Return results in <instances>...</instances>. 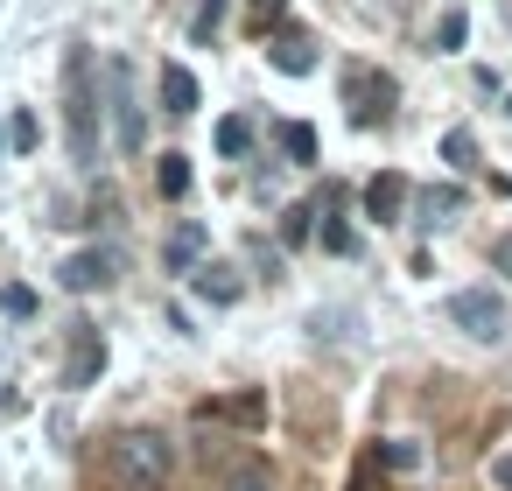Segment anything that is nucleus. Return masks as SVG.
Listing matches in <instances>:
<instances>
[{
	"label": "nucleus",
	"instance_id": "nucleus-1",
	"mask_svg": "<svg viewBox=\"0 0 512 491\" xmlns=\"http://www.w3.org/2000/svg\"><path fill=\"white\" fill-rule=\"evenodd\" d=\"M106 463H113V477H120L127 491H162L169 470H176V449H169L162 428H120V435L106 442Z\"/></svg>",
	"mask_w": 512,
	"mask_h": 491
},
{
	"label": "nucleus",
	"instance_id": "nucleus-2",
	"mask_svg": "<svg viewBox=\"0 0 512 491\" xmlns=\"http://www.w3.org/2000/svg\"><path fill=\"white\" fill-rule=\"evenodd\" d=\"M64 134H71V162L92 169V162H99V99H92V64H85V50L64 57Z\"/></svg>",
	"mask_w": 512,
	"mask_h": 491
},
{
	"label": "nucleus",
	"instance_id": "nucleus-3",
	"mask_svg": "<svg viewBox=\"0 0 512 491\" xmlns=\"http://www.w3.org/2000/svg\"><path fill=\"white\" fill-rule=\"evenodd\" d=\"M106 113H113V141L120 155H141L148 148V120H141V85H134V64L127 57H106Z\"/></svg>",
	"mask_w": 512,
	"mask_h": 491
},
{
	"label": "nucleus",
	"instance_id": "nucleus-4",
	"mask_svg": "<svg viewBox=\"0 0 512 491\" xmlns=\"http://www.w3.org/2000/svg\"><path fill=\"white\" fill-rule=\"evenodd\" d=\"M449 323L463 330V337H477V344H498L505 337V302L491 295V288H463V295H449Z\"/></svg>",
	"mask_w": 512,
	"mask_h": 491
},
{
	"label": "nucleus",
	"instance_id": "nucleus-5",
	"mask_svg": "<svg viewBox=\"0 0 512 491\" xmlns=\"http://www.w3.org/2000/svg\"><path fill=\"white\" fill-rule=\"evenodd\" d=\"M344 99H351V120H358V127H372V120H386L393 78H379V71H351V78H344Z\"/></svg>",
	"mask_w": 512,
	"mask_h": 491
},
{
	"label": "nucleus",
	"instance_id": "nucleus-6",
	"mask_svg": "<svg viewBox=\"0 0 512 491\" xmlns=\"http://www.w3.org/2000/svg\"><path fill=\"white\" fill-rule=\"evenodd\" d=\"M57 281H64L71 295H92V288L113 281V253H71V260L57 267Z\"/></svg>",
	"mask_w": 512,
	"mask_h": 491
},
{
	"label": "nucleus",
	"instance_id": "nucleus-7",
	"mask_svg": "<svg viewBox=\"0 0 512 491\" xmlns=\"http://www.w3.org/2000/svg\"><path fill=\"white\" fill-rule=\"evenodd\" d=\"M204 246H211V232H204V225H176V232H169V246H162L169 274H197V267H204Z\"/></svg>",
	"mask_w": 512,
	"mask_h": 491
},
{
	"label": "nucleus",
	"instance_id": "nucleus-8",
	"mask_svg": "<svg viewBox=\"0 0 512 491\" xmlns=\"http://www.w3.org/2000/svg\"><path fill=\"white\" fill-rule=\"evenodd\" d=\"M162 113H197V78L183 71V64H162Z\"/></svg>",
	"mask_w": 512,
	"mask_h": 491
},
{
	"label": "nucleus",
	"instance_id": "nucleus-9",
	"mask_svg": "<svg viewBox=\"0 0 512 491\" xmlns=\"http://www.w3.org/2000/svg\"><path fill=\"white\" fill-rule=\"evenodd\" d=\"M400 204H407V183H400V176H372V183H365V211H372L379 225H393Z\"/></svg>",
	"mask_w": 512,
	"mask_h": 491
},
{
	"label": "nucleus",
	"instance_id": "nucleus-10",
	"mask_svg": "<svg viewBox=\"0 0 512 491\" xmlns=\"http://www.w3.org/2000/svg\"><path fill=\"white\" fill-rule=\"evenodd\" d=\"M92 372H106V344H99V330H85V323H78V351H71V372H64V386H85Z\"/></svg>",
	"mask_w": 512,
	"mask_h": 491
},
{
	"label": "nucleus",
	"instance_id": "nucleus-11",
	"mask_svg": "<svg viewBox=\"0 0 512 491\" xmlns=\"http://www.w3.org/2000/svg\"><path fill=\"white\" fill-rule=\"evenodd\" d=\"M456 211H463V190L456 183H428L421 190V225H449Z\"/></svg>",
	"mask_w": 512,
	"mask_h": 491
},
{
	"label": "nucleus",
	"instance_id": "nucleus-12",
	"mask_svg": "<svg viewBox=\"0 0 512 491\" xmlns=\"http://www.w3.org/2000/svg\"><path fill=\"white\" fill-rule=\"evenodd\" d=\"M190 281H197V295H204V302H239V281H232V267H211V260H204Z\"/></svg>",
	"mask_w": 512,
	"mask_h": 491
},
{
	"label": "nucleus",
	"instance_id": "nucleus-13",
	"mask_svg": "<svg viewBox=\"0 0 512 491\" xmlns=\"http://www.w3.org/2000/svg\"><path fill=\"white\" fill-rule=\"evenodd\" d=\"M274 64H281L288 78H309V71H316V57H309L302 36H281V43H274Z\"/></svg>",
	"mask_w": 512,
	"mask_h": 491
},
{
	"label": "nucleus",
	"instance_id": "nucleus-14",
	"mask_svg": "<svg viewBox=\"0 0 512 491\" xmlns=\"http://www.w3.org/2000/svg\"><path fill=\"white\" fill-rule=\"evenodd\" d=\"M246 148H253V127H246L239 113H232V120H218V155H232V162H239Z\"/></svg>",
	"mask_w": 512,
	"mask_h": 491
},
{
	"label": "nucleus",
	"instance_id": "nucleus-15",
	"mask_svg": "<svg viewBox=\"0 0 512 491\" xmlns=\"http://www.w3.org/2000/svg\"><path fill=\"white\" fill-rule=\"evenodd\" d=\"M225 491H281V484H274V470H267V463H239V470L225 477Z\"/></svg>",
	"mask_w": 512,
	"mask_h": 491
},
{
	"label": "nucleus",
	"instance_id": "nucleus-16",
	"mask_svg": "<svg viewBox=\"0 0 512 491\" xmlns=\"http://www.w3.org/2000/svg\"><path fill=\"white\" fill-rule=\"evenodd\" d=\"M281 148H288V162H316V127H281Z\"/></svg>",
	"mask_w": 512,
	"mask_h": 491
},
{
	"label": "nucleus",
	"instance_id": "nucleus-17",
	"mask_svg": "<svg viewBox=\"0 0 512 491\" xmlns=\"http://www.w3.org/2000/svg\"><path fill=\"white\" fill-rule=\"evenodd\" d=\"M155 183H162V197H183V190H190V162H183V155H162Z\"/></svg>",
	"mask_w": 512,
	"mask_h": 491
},
{
	"label": "nucleus",
	"instance_id": "nucleus-18",
	"mask_svg": "<svg viewBox=\"0 0 512 491\" xmlns=\"http://www.w3.org/2000/svg\"><path fill=\"white\" fill-rule=\"evenodd\" d=\"M442 162H456V169H470V162H477V141H470L463 127H456V134H442Z\"/></svg>",
	"mask_w": 512,
	"mask_h": 491
},
{
	"label": "nucleus",
	"instance_id": "nucleus-19",
	"mask_svg": "<svg viewBox=\"0 0 512 491\" xmlns=\"http://www.w3.org/2000/svg\"><path fill=\"white\" fill-rule=\"evenodd\" d=\"M463 36H470V22H463V15H442V29H435V43H442V50H463Z\"/></svg>",
	"mask_w": 512,
	"mask_h": 491
},
{
	"label": "nucleus",
	"instance_id": "nucleus-20",
	"mask_svg": "<svg viewBox=\"0 0 512 491\" xmlns=\"http://www.w3.org/2000/svg\"><path fill=\"white\" fill-rule=\"evenodd\" d=\"M8 148H15V155H29V148H36V120H29V113H15V127H8Z\"/></svg>",
	"mask_w": 512,
	"mask_h": 491
},
{
	"label": "nucleus",
	"instance_id": "nucleus-21",
	"mask_svg": "<svg viewBox=\"0 0 512 491\" xmlns=\"http://www.w3.org/2000/svg\"><path fill=\"white\" fill-rule=\"evenodd\" d=\"M218 22H225V0H204V8H197V36L211 43V36H218Z\"/></svg>",
	"mask_w": 512,
	"mask_h": 491
},
{
	"label": "nucleus",
	"instance_id": "nucleus-22",
	"mask_svg": "<svg viewBox=\"0 0 512 491\" xmlns=\"http://www.w3.org/2000/svg\"><path fill=\"white\" fill-rule=\"evenodd\" d=\"M0 309H8V316H29L36 295H29V288H0Z\"/></svg>",
	"mask_w": 512,
	"mask_h": 491
},
{
	"label": "nucleus",
	"instance_id": "nucleus-23",
	"mask_svg": "<svg viewBox=\"0 0 512 491\" xmlns=\"http://www.w3.org/2000/svg\"><path fill=\"white\" fill-rule=\"evenodd\" d=\"M323 246H330V253H351L358 239H351V225H337V218H330V225H323Z\"/></svg>",
	"mask_w": 512,
	"mask_h": 491
},
{
	"label": "nucleus",
	"instance_id": "nucleus-24",
	"mask_svg": "<svg viewBox=\"0 0 512 491\" xmlns=\"http://www.w3.org/2000/svg\"><path fill=\"white\" fill-rule=\"evenodd\" d=\"M386 463H393V470H414L421 449H414V442H386Z\"/></svg>",
	"mask_w": 512,
	"mask_h": 491
},
{
	"label": "nucleus",
	"instance_id": "nucleus-25",
	"mask_svg": "<svg viewBox=\"0 0 512 491\" xmlns=\"http://www.w3.org/2000/svg\"><path fill=\"white\" fill-rule=\"evenodd\" d=\"M491 267H498V274H512V232H505V239H491Z\"/></svg>",
	"mask_w": 512,
	"mask_h": 491
},
{
	"label": "nucleus",
	"instance_id": "nucleus-26",
	"mask_svg": "<svg viewBox=\"0 0 512 491\" xmlns=\"http://www.w3.org/2000/svg\"><path fill=\"white\" fill-rule=\"evenodd\" d=\"M491 484H498V491H512V456H491Z\"/></svg>",
	"mask_w": 512,
	"mask_h": 491
},
{
	"label": "nucleus",
	"instance_id": "nucleus-27",
	"mask_svg": "<svg viewBox=\"0 0 512 491\" xmlns=\"http://www.w3.org/2000/svg\"><path fill=\"white\" fill-rule=\"evenodd\" d=\"M253 15H260V29H267V22H281V0H253Z\"/></svg>",
	"mask_w": 512,
	"mask_h": 491
},
{
	"label": "nucleus",
	"instance_id": "nucleus-28",
	"mask_svg": "<svg viewBox=\"0 0 512 491\" xmlns=\"http://www.w3.org/2000/svg\"><path fill=\"white\" fill-rule=\"evenodd\" d=\"M0 155H8V141H0Z\"/></svg>",
	"mask_w": 512,
	"mask_h": 491
}]
</instances>
